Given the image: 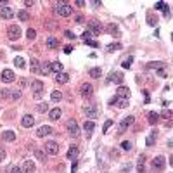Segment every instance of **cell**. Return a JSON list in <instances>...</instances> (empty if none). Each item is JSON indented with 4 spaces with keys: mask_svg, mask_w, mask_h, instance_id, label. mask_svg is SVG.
Instances as JSON below:
<instances>
[{
    "mask_svg": "<svg viewBox=\"0 0 173 173\" xmlns=\"http://www.w3.org/2000/svg\"><path fill=\"white\" fill-rule=\"evenodd\" d=\"M54 11H55V14H59L62 17H68V16H71V12H73V7L69 5V4H57Z\"/></svg>",
    "mask_w": 173,
    "mask_h": 173,
    "instance_id": "obj_1",
    "label": "cell"
},
{
    "mask_svg": "<svg viewBox=\"0 0 173 173\" xmlns=\"http://www.w3.org/2000/svg\"><path fill=\"white\" fill-rule=\"evenodd\" d=\"M21 36V28L17 26V24H11V26L7 28V38L9 40H17Z\"/></svg>",
    "mask_w": 173,
    "mask_h": 173,
    "instance_id": "obj_2",
    "label": "cell"
},
{
    "mask_svg": "<svg viewBox=\"0 0 173 173\" xmlns=\"http://www.w3.org/2000/svg\"><path fill=\"white\" fill-rule=\"evenodd\" d=\"M133 121H135V118L133 116H126L121 119V123H119V128H118V133L121 135V133H125L126 131V128L130 126V125H133Z\"/></svg>",
    "mask_w": 173,
    "mask_h": 173,
    "instance_id": "obj_3",
    "label": "cell"
},
{
    "mask_svg": "<svg viewBox=\"0 0 173 173\" xmlns=\"http://www.w3.org/2000/svg\"><path fill=\"white\" fill-rule=\"evenodd\" d=\"M0 80L4 83H12L16 80V75H14L12 69H4L2 73H0Z\"/></svg>",
    "mask_w": 173,
    "mask_h": 173,
    "instance_id": "obj_4",
    "label": "cell"
},
{
    "mask_svg": "<svg viewBox=\"0 0 173 173\" xmlns=\"http://www.w3.org/2000/svg\"><path fill=\"white\" fill-rule=\"evenodd\" d=\"M31 90L35 92V97L40 99L42 92H43V82H42V80H33V82H31Z\"/></svg>",
    "mask_w": 173,
    "mask_h": 173,
    "instance_id": "obj_5",
    "label": "cell"
},
{
    "mask_svg": "<svg viewBox=\"0 0 173 173\" xmlns=\"http://www.w3.org/2000/svg\"><path fill=\"white\" fill-rule=\"evenodd\" d=\"M66 128H68L71 137H78L80 135V128H78V123H76L75 119H69L68 123H66Z\"/></svg>",
    "mask_w": 173,
    "mask_h": 173,
    "instance_id": "obj_6",
    "label": "cell"
},
{
    "mask_svg": "<svg viewBox=\"0 0 173 173\" xmlns=\"http://www.w3.org/2000/svg\"><path fill=\"white\" fill-rule=\"evenodd\" d=\"M80 94H82V97H85V99H90V97L94 95V87H92V83H83L82 87H80Z\"/></svg>",
    "mask_w": 173,
    "mask_h": 173,
    "instance_id": "obj_7",
    "label": "cell"
},
{
    "mask_svg": "<svg viewBox=\"0 0 173 173\" xmlns=\"http://www.w3.org/2000/svg\"><path fill=\"white\" fill-rule=\"evenodd\" d=\"M165 165H166V159L163 156H156V158L152 159V168L156 170V171H163L165 170Z\"/></svg>",
    "mask_w": 173,
    "mask_h": 173,
    "instance_id": "obj_8",
    "label": "cell"
},
{
    "mask_svg": "<svg viewBox=\"0 0 173 173\" xmlns=\"http://www.w3.org/2000/svg\"><path fill=\"white\" fill-rule=\"evenodd\" d=\"M45 152L50 154V156H55L59 152V145L55 144L54 140H48V142H45Z\"/></svg>",
    "mask_w": 173,
    "mask_h": 173,
    "instance_id": "obj_9",
    "label": "cell"
},
{
    "mask_svg": "<svg viewBox=\"0 0 173 173\" xmlns=\"http://www.w3.org/2000/svg\"><path fill=\"white\" fill-rule=\"evenodd\" d=\"M85 114H87V118H92V119H95V118L99 116V111H97V107L94 106V104H88V106L85 107Z\"/></svg>",
    "mask_w": 173,
    "mask_h": 173,
    "instance_id": "obj_10",
    "label": "cell"
},
{
    "mask_svg": "<svg viewBox=\"0 0 173 173\" xmlns=\"http://www.w3.org/2000/svg\"><path fill=\"white\" fill-rule=\"evenodd\" d=\"M111 104H116L119 109H125L128 106V99L126 97H114V99H111Z\"/></svg>",
    "mask_w": 173,
    "mask_h": 173,
    "instance_id": "obj_11",
    "label": "cell"
},
{
    "mask_svg": "<svg viewBox=\"0 0 173 173\" xmlns=\"http://www.w3.org/2000/svg\"><path fill=\"white\" fill-rule=\"evenodd\" d=\"M21 125H23L24 128H31V126L35 125V118L31 116V114H24L23 119H21Z\"/></svg>",
    "mask_w": 173,
    "mask_h": 173,
    "instance_id": "obj_12",
    "label": "cell"
},
{
    "mask_svg": "<svg viewBox=\"0 0 173 173\" xmlns=\"http://www.w3.org/2000/svg\"><path fill=\"white\" fill-rule=\"evenodd\" d=\"M50 133H52V128H50L48 125H43V126H40V128L36 130V137H47Z\"/></svg>",
    "mask_w": 173,
    "mask_h": 173,
    "instance_id": "obj_13",
    "label": "cell"
},
{
    "mask_svg": "<svg viewBox=\"0 0 173 173\" xmlns=\"http://www.w3.org/2000/svg\"><path fill=\"white\" fill-rule=\"evenodd\" d=\"M0 16L4 17V19H12L14 17V11L11 7H2L0 9Z\"/></svg>",
    "mask_w": 173,
    "mask_h": 173,
    "instance_id": "obj_14",
    "label": "cell"
},
{
    "mask_svg": "<svg viewBox=\"0 0 173 173\" xmlns=\"http://www.w3.org/2000/svg\"><path fill=\"white\" fill-rule=\"evenodd\" d=\"M61 114H62V111L59 109V107H54V109L48 111V118H50L52 121H57V119L61 118Z\"/></svg>",
    "mask_w": 173,
    "mask_h": 173,
    "instance_id": "obj_15",
    "label": "cell"
},
{
    "mask_svg": "<svg viewBox=\"0 0 173 173\" xmlns=\"http://www.w3.org/2000/svg\"><path fill=\"white\" fill-rule=\"evenodd\" d=\"M23 171L24 173H33L35 171V163L31 159H26L24 161V165H23Z\"/></svg>",
    "mask_w": 173,
    "mask_h": 173,
    "instance_id": "obj_16",
    "label": "cell"
},
{
    "mask_svg": "<svg viewBox=\"0 0 173 173\" xmlns=\"http://www.w3.org/2000/svg\"><path fill=\"white\" fill-rule=\"evenodd\" d=\"M88 26H90V29L92 31H95V33H100V29H102V26H100V23L97 19H92V21H88Z\"/></svg>",
    "mask_w": 173,
    "mask_h": 173,
    "instance_id": "obj_17",
    "label": "cell"
},
{
    "mask_svg": "<svg viewBox=\"0 0 173 173\" xmlns=\"http://www.w3.org/2000/svg\"><path fill=\"white\" fill-rule=\"evenodd\" d=\"M55 82L59 83V85L68 83V82H69V75H68V73H59V75L55 76Z\"/></svg>",
    "mask_w": 173,
    "mask_h": 173,
    "instance_id": "obj_18",
    "label": "cell"
},
{
    "mask_svg": "<svg viewBox=\"0 0 173 173\" xmlns=\"http://www.w3.org/2000/svg\"><path fill=\"white\" fill-rule=\"evenodd\" d=\"M35 158L38 159V161H42V163H45L47 161V154H45V151H40V149H35L33 151Z\"/></svg>",
    "mask_w": 173,
    "mask_h": 173,
    "instance_id": "obj_19",
    "label": "cell"
},
{
    "mask_svg": "<svg viewBox=\"0 0 173 173\" xmlns=\"http://www.w3.org/2000/svg\"><path fill=\"white\" fill-rule=\"evenodd\" d=\"M109 82H114V83H118V85H121V83H123V75H121V73H111Z\"/></svg>",
    "mask_w": 173,
    "mask_h": 173,
    "instance_id": "obj_20",
    "label": "cell"
},
{
    "mask_svg": "<svg viewBox=\"0 0 173 173\" xmlns=\"http://www.w3.org/2000/svg\"><path fill=\"white\" fill-rule=\"evenodd\" d=\"M159 119V114L156 113V111H151L149 114H147V121H149V125H156Z\"/></svg>",
    "mask_w": 173,
    "mask_h": 173,
    "instance_id": "obj_21",
    "label": "cell"
},
{
    "mask_svg": "<svg viewBox=\"0 0 173 173\" xmlns=\"http://www.w3.org/2000/svg\"><path fill=\"white\" fill-rule=\"evenodd\" d=\"M50 71H54L55 75H59V73H62V64H61V62H57V61L50 62Z\"/></svg>",
    "mask_w": 173,
    "mask_h": 173,
    "instance_id": "obj_22",
    "label": "cell"
},
{
    "mask_svg": "<svg viewBox=\"0 0 173 173\" xmlns=\"http://www.w3.org/2000/svg\"><path fill=\"white\" fill-rule=\"evenodd\" d=\"M47 47L48 48H57L59 47V40H57L55 36H48L47 38Z\"/></svg>",
    "mask_w": 173,
    "mask_h": 173,
    "instance_id": "obj_23",
    "label": "cell"
},
{
    "mask_svg": "<svg viewBox=\"0 0 173 173\" xmlns=\"http://www.w3.org/2000/svg\"><path fill=\"white\" fill-rule=\"evenodd\" d=\"M116 97H126V99H128V97H130V90L126 88V87H119L116 92Z\"/></svg>",
    "mask_w": 173,
    "mask_h": 173,
    "instance_id": "obj_24",
    "label": "cell"
},
{
    "mask_svg": "<svg viewBox=\"0 0 173 173\" xmlns=\"http://www.w3.org/2000/svg\"><path fill=\"white\" fill-rule=\"evenodd\" d=\"M78 154H80V151H78V147H69V151H68V159H76L78 158Z\"/></svg>",
    "mask_w": 173,
    "mask_h": 173,
    "instance_id": "obj_25",
    "label": "cell"
},
{
    "mask_svg": "<svg viewBox=\"0 0 173 173\" xmlns=\"http://www.w3.org/2000/svg\"><path fill=\"white\" fill-rule=\"evenodd\" d=\"M88 75L92 76V78H95V80H97V78H100V76H102V69H100V68H92L88 71Z\"/></svg>",
    "mask_w": 173,
    "mask_h": 173,
    "instance_id": "obj_26",
    "label": "cell"
},
{
    "mask_svg": "<svg viewBox=\"0 0 173 173\" xmlns=\"http://www.w3.org/2000/svg\"><path fill=\"white\" fill-rule=\"evenodd\" d=\"M9 99L11 100H17V99H21V90H9Z\"/></svg>",
    "mask_w": 173,
    "mask_h": 173,
    "instance_id": "obj_27",
    "label": "cell"
},
{
    "mask_svg": "<svg viewBox=\"0 0 173 173\" xmlns=\"http://www.w3.org/2000/svg\"><path fill=\"white\" fill-rule=\"evenodd\" d=\"M94 128H95V125H94V121H85V123H83V130L87 131V133H92V131H94Z\"/></svg>",
    "mask_w": 173,
    "mask_h": 173,
    "instance_id": "obj_28",
    "label": "cell"
},
{
    "mask_svg": "<svg viewBox=\"0 0 173 173\" xmlns=\"http://www.w3.org/2000/svg\"><path fill=\"white\" fill-rule=\"evenodd\" d=\"M4 140H7V142H12V140H16V133H14L12 130L4 131Z\"/></svg>",
    "mask_w": 173,
    "mask_h": 173,
    "instance_id": "obj_29",
    "label": "cell"
},
{
    "mask_svg": "<svg viewBox=\"0 0 173 173\" xmlns=\"http://www.w3.org/2000/svg\"><path fill=\"white\" fill-rule=\"evenodd\" d=\"M107 31H109L113 36H116V38L119 36V29H118L116 24H107Z\"/></svg>",
    "mask_w": 173,
    "mask_h": 173,
    "instance_id": "obj_30",
    "label": "cell"
},
{
    "mask_svg": "<svg viewBox=\"0 0 173 173\" xmlns=\"http://www.w3.org/2000/svg\"><path fill=\"white\" fill-rule=\"evenodd\" d=\"M40 61L38 59H31V71L33 73H40Z\"/></svg>",
    "mask_w": 173,
    "mask_h": 173,
    "instance_id": "obj_31",
    "label": "cell"
},
{
    "mask_svg": "<svg viewBox=\"0 0 173 173\" xmlns=\"http://www.w3.org/2000/svg\"><path fill=\"white\" fill-rule=\"evenodd\" d=\"M17 19L19 21H29V12H26V11H19V12H17Z\"/></svg>",
    "mask_w": 173,
    "mask_h": 173,
    "instance_id": "obj_32",
    "label": "cell"
},
{
    "mask_svg": "<svg viewBox=\"0 0 173 173\" xmlns=\"http://www.w3.org/2000/svg\"><path fill=\"white\" fill-rule=\"evenodd\" d=\"M116 50H121V43H109L107 45V52H116Z\"/></svg>",
    "mask_w": 173,
    "mask_h": 173,
    "instance_id": "obj_33",
    "label": "cell"
},
{
    "mask_svg": "<svg viewBox=\"0 0 173 173\" xmlns=\"http://www.w3.org/2000/svg\"><path fill=\"white\" fill-rule=\"evenodd\" d=\"M50 99H52L54 102H59V100L62 99V94L59 92V90H54V92H52V95H50Z\"/></svg>",
    "mask_w": 173,
    "mask_h": 173,
    "instance_id": "obj_34",
    "label": "cell"
},
{
    "mask_svg": "<svg viewBox=\"0 0 173 173\" xmlns=\"http://www.w3.org/2000/svg\"><path fill=\"white\" fill-rule=\"evenodd\" d=\"M154 140H156V131H152L151 135H149V137L145 138V144H147L149 147H151V145H154Z\"/></svg>",
    "mask_w": 173,
    "mask_h": 173,
    "instance_id": "obj_35",
    "label": "cell"
},
{
    "mask_svg": "<svg viewBox=\"0 0 173 173\" xmlns=\"http://www.w3.org/2000/svg\"><path fill=\"white\" fill-rule=\"evenodd\" d=\"M144 161H145L144 156H140V158H138V163H137V171H138V173L144 171Z\"/></svg>",
    "mask_w": 173,
    "mask_h": 173,
    "instance_id": "obj_36",
    "label": "cell"
},
{
    "mask_svg": "<svg viewBox=\"0 0 173 173\" xmlns=\"http://www.w3.org/2000/svg\"><path fill=\"white\" fill-rule=\"evenodd\" d=\"M14 64H16V66H17V68H26V64H24V59H23V57H16V59H14Z\"/></svg>",
    "mask_w": 173,
    "mask_h": 173,
    "instance_id": "obj_37",
    "label": "cell"
},
{
    "mask_svg": "<svg viewBox=\"0 0 173 173\" xmlns=\"http://www.w3.org/2000/svg\"><path fill=\"white\" fill-rule=\"evenodd\" d=\"M36 111H38V113H47V111H48V104H45V102L38 104V106H36Z\"/></svg>",
    "mask_w": 173,
    "mask_h": 173,
    "instance_id": "obj_38",
    "label": "cell"
},
{
    "mask_svg": "<svg viewBox=\"0 0 173 173\" xmlns=\"http://www.w3.org/2000/svg\"><path fill=\"white\" fill-rule=\"evenodd\" d=\"M26 36H28V40H35V38H36V31H35L33 28H29L26 31Z\"/></svg>",
    "mask_w": 173,
    "mask_h": 173,
    "instance_id": "obj_39",
    "label": "cell"
},
{
    "mask_svg": "<svg viewBox=\"0 0 173 173\" xmlns=\"http://www.w3.org/2000/svg\"><path fill=\"white\" fill-rule=\"evenodd\" d=\"M40 73H43V75H48V73H50V64H45V62H42Z\"/></svg>",
    "mask_w": 173,
    "mask_h": 173,
    "instance_id": "obj_40",
    "label": "cell"
},
{
    "mask_svg": "<svg viewBox=\"0 0 173 173\" xmlns=\"http://www.w3.org/2000/svg\"><path fill=\"white\" fill-rule=\"evenodd\" d=\"M161 116L165 118V119H171V118H173V111H170V109H165L163 113H161Z\"/></svg>",
    "mask_w": 173,
    "mask_h": 173,
    "instance_id": "obj_41",
    "label": "cell"
},
{
    "mask_svg": "<svg viewBox=\"0 0 173 173\" xmlns=\"http://www.w3.org/2000/svg\"><path fill=\"white\" fill-rule=\"evenodd\" d=\"M90 36H92V31H90V29H87V31H83V33H82V38H83V42L90 40Z\"/></svg>",
    "mask_w": 173,
    "mask_h": 173,
    "instance_id": "obj_42",
    "label": "cell"
},
{
    "mask_svg": "<svg viewBox=\"0 0 173 173\" xmlns=\"http://www.w3.org/2000/svg\"><path fill=\"white\" fill-rule=\"evenodd\" d=\"M131 61H133V57H128V59H125V61H123V68L128 69V68L131 66Z\"/></svg>",
    "mask_w": 173,
    "mask_h": 173,
    "instance_id": "obj_43",
    "label": "cell"
},
{
    "mask_svg": "<svg viewBox=\"0 0 173 173\" xmlns=\"http://www.w3.org/2000/svg\"><path fill=\"white\" fill-rule=\"evenodd\" d=\"M121 147H123V151H130V149H131V142L125 140L123 144H121Z\"/></svg>",
    "mask_w": 173,
    "mask_h": 173,
    "instance_id": "obj_44",
    "label": "cell"
},
{
    "mask_svg": "<svg viewBox=\"0 0 173 173\" xmlns=\"http://www.w3.org/2000/svg\"><path fill=\"white\" fill-rule=\"evenodd\" d=\"M130 168H131L130 163H128V165H123V166H121V173H128V171H130Z\"/></svg>",
    "mask_w": 173,
    "mask_h": 173,
    "instance_id": "obj_45",
    "label": "cell"
},
{
    "mask_svg": "<svg viewBox=\"0 0 173 173\" xmlns=\"http://www.w3.org/2000/svg\"><path fill=\"white\" fill-rule=\"evenodd\" d=\"M11 173H24V171L21 170L19 166H12V168H11Z\"/></svg>",
    "mask_w": 173,
    "mask_h": 173,
    "instance_id": "obj_46",
    "label": "cell"
},
{
    "mask_svg": "<svg viewBox=\"0 0 173 173\" xmlns=\"http://www.w3.org/2000/svg\"><path fill=\"white\" fill-rule=\"evenodd\" d=\"M111 125H113V119H107V121L104 123V131H107V130H109V126H111Z\"/></svg>",
    "mask_w": 173,
    "mask_h": 173,
    "instance_id": "obj_47",
    "label": "cell"
},
{
    "mask_svg": "<svg viewBox=\"0 0 173 173\" xmlns=\"http://www.w3.org/2000/svg\"><path fill=\"white\" fill-rule=\"evenodd\" d=\"M156 75L161 76V78H166V71L165 69H159V71H156Z\"/></svg>",
    "mask_w": 173,
    "mask_h": 173,
    "instance_id": "obj_48",
    "label": "cell"
},
{
    "mask_svg": "<svg viewBox=\"0 0 173 173\" xmlns=\"http://www.w3.org/2000/svg\"><path fill=\"white\" fill-rule=\"evenodd\" d=\"M165 4H163V2H158V4H156V9H158V11H163V9H165Z\"/></svg>",
    "mask_w": 173,
    "mask_h": 173,
    "instance_id": "obj_49",
    "label": "cell"
},
{
    "mask_svg": "<svg viewBox=\"0 0 173 173\" xmlns=\"http://www.w3.org/2000/svg\"><path fill=\"white\" fill-rule=\"evenodd\" d=\"M85 43H87V45H92V47H97V45H99V43H97V42H94V40H87Z\"/></svg>",
    "mask_w": 173,
    "mask_h": 173,
    "instance_id": "obj_50",
    "label": "cell"
},
{
    "mask_svg": "<svg viewBox=\"0 0 173 173\" xmlns=\"http://www.w3.org/2000/svg\"><path fill=\"white\" fill-rule=\"evenodd\" d=\"M0 97H4V99H5V97H9V90H2V92H0Z\"/></svg>",
    "mask_w": 173,
    "mask_h": 173,
    "instance_id": "obj_51",
    "label": "cell"
},
{
    "mask_svg": "<svg viewBox=\"0 0 173 173\" xmlns=\"http://www.w3.org/2000/svg\"><path fill=\"white\" fill-rule=\"evenodd\" d=\"M64 35H66V38H75V36H76V35L71 33V31H64Z\"/></svg>",
    "mask_w": 173,
    "mask_h": 173,
    "instance_id": "obj_52",
    "label": "cell"
},
{
    "mask_svg": "<svg viewBox=\"0 0 173 173\" xmlns=\"http://www.w3.org/2000/svg\"><path fill=\"white\" fill-rule=\"evenodd\" d=\"M4 159H5V151L0 147V161H4Z\"/></svg>",
    "mask_w": 173,
    "mask_h": 173,
    "instance_id": "obj_53",
    "label": "cell"
},
{
    "mask_svg": "<svg viewBox=\"0 0 173 173\" xmlns=\"http://www.w3.org/2000/svg\"><path fill=\"white\" fill-rule=\"evenodd\" d=\"M75 5H76V7H83V5H85V2H83V0H76Z\"/></svg>",
    "mask_w": 173,
    "mask_h": 173,
    "instance_id": "obj_54",
    "label": "cell"
},
{
    "mask_svg": "<svg viewBox=\"0 0 173 173\" xmlns=\"http://www.w3.org/2000/svg\"><path fill=\"white\" fill-rule=\"evenodd\" d=\"M90 4H92V5H94V7H99V5H102V4H100V2H99V0H92V2H90Z\"/></svg>",
    "mask_w": 173,
    "mask_h": 173,
    "instance_id": "obj_55",
    "label": "cell"
},
{
    "mask_svg": "<svg viewBox=\"0 0 173 173\" xmlns=\"http://www.w3.org/2000/svg\"><path fill=\"white\" fill-rule=\"evenodd\" d=\"M149 24H151V26H154V24H156V19H154L152 16H149Z\"/></svg>",
    "mask_w": 173,
    "mask_h": 173,
    "instance_id": "obj_56",
    "label": "cell"
},
{
    "mask_svg": "<svg viewBox=\"0 0 173 173\" xmlns=\"http://www.w3.org/2000/svg\"><path fill=\"white\" fill-rule=\"evenodd\" d=\"M24 5H26V7H33L35 2H29V0H26V2H24Z\"/></svg>",
    "mask_w": 173,
    "mask_h": 173,
    "instance_id": "obj_57",
    "label": "cell"
},
{
    "mask_svg": "<svg viewBox=\"0 0 173 173\" xmlns=\"http://www.w3.org/2000/svg\"><path fill=\"white\" fill-rule=\"evenodd\" d=\"M71 48H73L71 45H66V47H64V52H66V54H69V52H71Z\"/></svg>",
    "mask_w": 173,
    "mask_h": 173,
    "instance_id": "obj_58",
    "label": "cell"
},
{
    "mask_svg": "<svg viewBox=\"0 0 173 173\" xmlns=\"http://www.w3.org/2000/svg\"><path fill=\"white\" fill-rule=\"evenodd\" d=\"M83 21H85L83 19V16H78V17H76V23H83Z\"/></svg>",
    "mask_w": 173,
    "mask_h": 173,
    "instance_id": "obj_59",
    "label": "cell"
},
{
    "mask_svg": "<svg viewBox=\"0 0 173 173\" xmlns=\"http://www.w3.org/2000/svg\"><path fill=\"white\" fill-rule=\"evenodd\" d=\"M168 145H170V147H173V138H171V140H168Z\"/></svg>",
    "mask_w": 173,
    "mask_h": 173,
    "instance_id": "obj_60",
    "label": "cell"
},
{
    "mask_svg": "<svg viewBox=\"0 0 173 173\" xmlns=\"http://www.w3.org/2000/svg\"><path fill=\"white\" fill-rule=\"evenodd\" d=\"M170 165L173 166V156H170Z\"/></svg>",
    "mask_w": 173,
    "mask_h": 173,
    "instance_id": "obj_61",
    "label": "cell"
},
{
    "mask_svg": "<svg viewBox=\"0 0 173 173\" xmlns=\"http://www.w3.org/2000/svg\"><path fill=\"white\" fill-rule=\"evenodd\" d=\"M171 38H173V33H171Z\"/></svg>",
    "mask_w": 173,
    "mask_h": 173,
    "instance_id": "obj_62",
    "label": "cell"
}]
</instances>
